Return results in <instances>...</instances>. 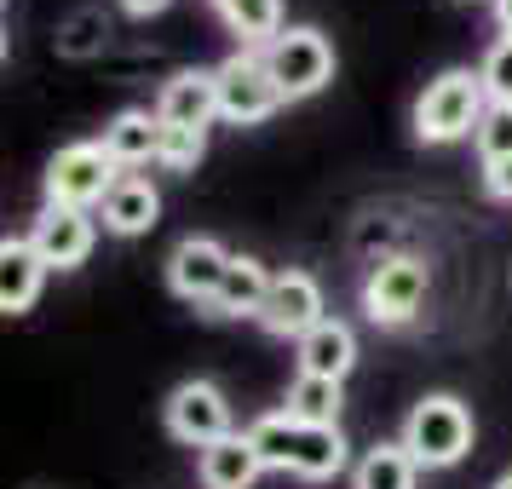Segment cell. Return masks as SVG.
<instances>
[{
    "mask_svg": "<svg viewBox=\"0 0 512 489\" xmlns=\"http://www.w3.org/2000/svg\"><path fill=\"white\" fill-rule=\"evenodd\" d=\"M478 75H484L489 104H512V35H501V41H495V47L484 52Z\"/></svg>",
    "mask_w": 512,
    "mask_h": 489,
    "instance_id": "cb8c5ba5",
    "label": "cell"
},
{
    "mask_svg": "<svg viewBox=\"0 0 512 489\" xmlns=\"http://www.w3.org/2000/svg\"><path fill=\"white\" fill-rule=\"evenodd\" d=\"M104 156L116 167H144L162 156V116L156 110H121L110 127H104Z\"/></svg>",
    "mask_w": 512,
    "mask_h": 489,
    "instance_id": "2e32d148",
    "label": "cell"
},
{
    "mask_svg": "<svg viewBox=\"0 0 512 489\" xmlns=\"http://www.w3.org/2000/svg\"><path fill=\"white\" fill-rule=\"evenodd\" d=\"M219 24L236 35V47H271L282 29V0H213Z\"/></svg>",
    "mask_w": 512,
    "mask_h": 489,
    "instance_id": "d6986e66",
    "label": "cell"
},
{
    "mask_svg": "<svg viewBox=\"0 0 512 489\" xmlns=\"http://www.w3.org/2000/svg\"><path fill=\"white\" fill-rule=\"evenodd\" d=\"M213 75H219V121H231V127H259L288 104L282 87L271 81V70H265L259 47H236L225 64H213Z\"/></svg>",
    "mask_w": 512,
    "mask_h": 489,
    "instance_id": "5b68a950",
    "label": "cell"
},
{
    "mask_svg": "<svg viewBox=\"0 0 512 489\" xmlns=\"http://www.w3.org/2000/svg\"><path fill=\"white\" fill-rule=\"evenodd\" d=\"M478 162H512V104H489L478 121Z\"/></svg>",
    "mask_w": 512,
    "mask_h": 489,
    "instance_id": "603a6c76",
    "label": "cell"
},
{
    "mask_svg": "<svg viewBox=\"0 0 512 489\" xmlns=\"http://www.w3.org/2000/svg\"><path fill=\"white\" fill-rule=\"evenodd\" d=\"M317 323H328L317 277H311V271H277V277H271V294H265V305H259V328L300 346Z\"/></svg>",
    "mask_w": 512,
    "mask_h": 489,
    "instance_id": "ba28073f",
    "label": "cell"
},
{
    "mask_svg": "<svg viewBox=\"0 0 512 489\" xmlns=\"http://www.w3.org/2000/svg\"><path fill=\"white\" fill-rule=\"evenodd\" d=\"M248 438H254V449H259L265 466L294 472V478H305V484H328V478H340L346 461H351L340 426H305V420H294L288 409L259 415L254 426H248Z\"/></svg>",
    "mask_w": 512,
    "mask_h": 489,
    "instance_id": "6da1fadb",
    "label": "cell"
},
{
    "mask_svg": "<svg viewBox=\"0 0 512 489\" xmlns=\"http://www.w3.org/2000/svg\"><path fill=\"white\" fill-rule=\"evenodd\" d=\"M472 438H478V426H472V409H466L461 397L449 392H432L420 397L409 420H403V449L415 455L420 472H443V466H455L472 455Z\"/></svg>",
    "mask_w": 512,
    "mask_h": 489,
    "instance_id": "3957f363",
    "label": "cell"
},
{
    "mask_svg": "<svg viewBox=\"0 0 512 489\" xmlns=\"http://www.w3.org/2000/svg\"><path fill=\"white\" fill-rule=\"evenodd\" d=\"M47 271H52V265L35 254V242H29V236H6V242H0V311H6V317L29 311V305L41 300Z\"/></svg>",
    "mask_w": 512,
    "mask_h": 489,
    "instance_id": "4fadbf2b",
    "label": "cell"
},
{
    "mask_svg": "<svg viewBox=\"0 0 512 489\" xmlns=\"http://www.w3.org/2000/svg\"><path fill=\"white\" fill-rule=\"evenodd\" d=\"M121 6H127L133 18H156V12H162L167 0H121Z\"/></svg>",
    "mask_w": 512,
    "mask_h": 489,
    "instance_id": "d4e9b609",
    "label": "cell"
},
{
    "mask_svg": "<svg viewBox=\"0 0 512 489\" xmlns=\"http://www.w3.org/2000/svg\"><path fill=\"white\" fill-rule=\"evenodd\" d=\"M495 489H512V472H507V478H501V484H495Z\"/></svg>",
    "mask_w": 512,
    "mask_h": 489,
    "instance_id": "4316f807",
    "label": "cell"
},
{
    "mask_svg": "<svg viewBox=\"0 0 512 489\" xmlns=\"http://www.w3.org/2000/svg\"><path fill=\"white\" fill-rule=\"evenodd\" d=\"M202 156H208V127H162V156L156 162L167 173H196Z\"/></svg>",
    "mask_w": 512,
    "mask_h": 489,
    "instance_id": "7402d4cb",
    "label": "cell"
},
{
    "mask_svg": "<svg viewBox=\"0 0 512 489\" xmlns=\"http://www.w3.org/2000/svg\"><path fill=\"white\" fill-rule=\"evenodd\" d=\"M167 432L179 443H190L196 455L208 449V443L231 438V403H225V392L213 386V380H185L179 392L167 397Z\"/></svg>",
    "mask_w": 512,
    "mask_h": 489,
    "instance_id": "9c48e42d",
    "label": "cell"
},
{
    "mask_svg": "<svg viewBox=\"0 0 512 489\" xmlns=\"http://www.w3.org/2000/svg\"><path fill=\"white\" fill-rule=\"evenodd\" d=\"M271 277L277 271H265L259 259L236 254L225 282H219V294H213V305H208V317H259V305L271 294Z\"/></svg>",
    "mask_w": 512,
    "mask_h": 489,
    "instance_id": "ac0fdd59",
    "label": "cell"
},
{
    "mask_svg": "<svg viewBox=\"0 0 512 489\" xmlns=\"http://www.w3.org/2000/svg\"><path fill=\"white\" fill-rule=\"evenodd\" d=\"M259 472H265V461H259V449L248 432H231V438L208 443L202 455H196V478H202V489H254Z\"/></svg>",
    "mask_w": 512,
    "mask_h": 489,
    "instance_id": "5bb4252c",
    "label": "cell"
},
{
    "mask_svg": "<svg viewBox=\"0 0 512 489\" xmlns=\"http://www.w3.org/2000/svg\"><path fill=\"white\" fill-rule=\"evenodd\" d=\"M29 242H35V254L47 259L52 271H75V265H87L98 242V219L87 208H41L35 213V225H29Z\"/></svg>",
    "mask_w": 512,
    "mask_h": 489,
    "instance_id": "30bf717a",
    "label": "cell"
},
{
    "mask_svg": "<svg viewBox=\"0 0 512 489\" xmlns=\"http://www.w3.org/2000/svg\"><path fill=\"white\" fill-rule=\"evenodd\" d=\"M265 52V70H271V81L282 87V98L294 104V98H317L334 81V47H328L323 29H282Z\"/></svg>",
    "mask_w": 512,
    "mask_h": 489,
    "instance_id": "8992f818",
    "label": "cell"
},
{
    "mask_svg": "<svg viewBox=\"0 0 512 489\" xmlns=\"http://www.w3.org/2000/svg\"><path fill=\"white\" fill-rule=\"evenodd\" d=\"M495 24H501V35H512V0H495Z\"/></svg>",
    "mask_w": 512,
    "mask_h": 489,
    "instance_id": "484cf974",
    "label": "cell"
},
{
    "mask_svg": "<svg viewBox=\"0 0 512 489\" xmlns=\"http://www.w3.org/2000/svg\"><path fill=\"white\" fill-rule=\"evenodd\" d=\"M98 219H104V231H116V236H144L162 219V190L150 185L144 173H121L116 190L104 196Z\"/></svg>",
    "mask_w": 512,
    "mask_h": 489,
    "instance_id": "9a60e30c",
    "label": "cell"
},
{
    "mask_svg": "<svg viewBox=\"0 0 512 489\" xmlns=\"http://www.w3.org/2000/svg\"><path fill=\"white\" fill-rule=\"evenodd\" d=\"M162 127H208L219 116V75L213 70H179L156 98Z\"/></svg>",
    "mask_w": 512,
    "mask_h": 489,
    "instance_id": "7c38bea8",
    "label": "cell"
},
{
    "mask_svg": "<svg viewBox=\"0 0 512 489\" xmlns=\"http://www.w3.org/2000/svg\"><path fill=\"white\" fill-rule=\"evenodd\" d=\"M121 167L104 156V144L98 139H81V144H64L58 156L47 162L41 173V190H47L52 208H104V196L116 190Z\"/></svg>",
    "mask_w": 512,
    "mask_h": 489,
    "instance_id": "277c9868",
    "label": "cell"
},
{
    "mask_svg": "<svg viewBox=\"0 0 512 489\" xmlns=\"http://www.w3.org/2000/svg\"><path fill=\"white\" fill-rule=\"evenodd\" d=\"M484 110H489L484 75L478 70H443L438 81H426V93L415 98V139L420 144L478 139Z\"/></svg>",
    "mask_w": 512,
    "mask_h": 489,
    "instance_id": "7a4b0ae2",
    "label": "cell"
},
{
    "mask_svg": "<svg viewBox=\"0 0 512 489\" xmlns=\"http://www.w3.org/2000/svg\"><path fill=\"white\" fill-rule=\"evenodd\" d=\"M351 363H357V334H351V323H340V317L317 323V328H311V334L300 340V374L346 380Z\"/></svg>",
    "mask_w": 512,
    "mask_h": 489,
    "instance_id": "e0dca14e",
    "label": "cell"
},
{
    "mask_svg": "<svg viewBox=\"0 0 512 489\" xmlns=\"http://www.w3.org/2000/svg\"><path fill=\"white\" fill-rule=\"evenodd\" d=\"M231 259L213 236H185L179 248H173V259H167V288L179 294V300L202 305L208 311L213 294H219V282H225V271H231Z\"/></svg>",
    "mask_w": 512,
    "mask_h": 489,
    "instance_id": "8fae6325",
    "label": "cell"
},
{
    "mask_svg": "<svg viewBox=\"0 0 512 489\" xmlns=\"http://www.w3.org/2000/svg\"><path fill=\"white\" fill-rule=\"evenodd\" d=\"M340 403H346V380H323V374H294L288 386V415L305 426H340Z\"/></svg>",
    "mask_w": 512,
    "mask_h": 489,
    "instance_id": "44dd1931",
    "label": "cell"
},
{
    "mask_svg": "<svg viewBox=\"0 0 512 489\" xmlns=\"http://www.w3.org/2000/svg\"><path fill=\"white\" fill-rule=\"evenodd\" d=\"M420 466L403 443H374L363 461L351 466V489H415Z\"/></svg>",
    "mask_w": 512,
    "mask_h": 489,
    "instance_id": "ffe728a7",
    "label": "cell"
},
{
    "mask_svg": "<svg viewBox=\"0 0 512 489\" xmlns=\"http://www.w3.org/2000/svg\"><path fill=\"white\" fill-rule=\"evenodd\" d=\"M426 288H432V271L415 254H392V259H380V265H369V277H363V311L380 328H403L420 317Z\"/></svg>",
    "mask_w": 512,
    "mask_h": 489,
    "instance_id": "52a82bcc",
    "label": "cell"
}]
</instances>
